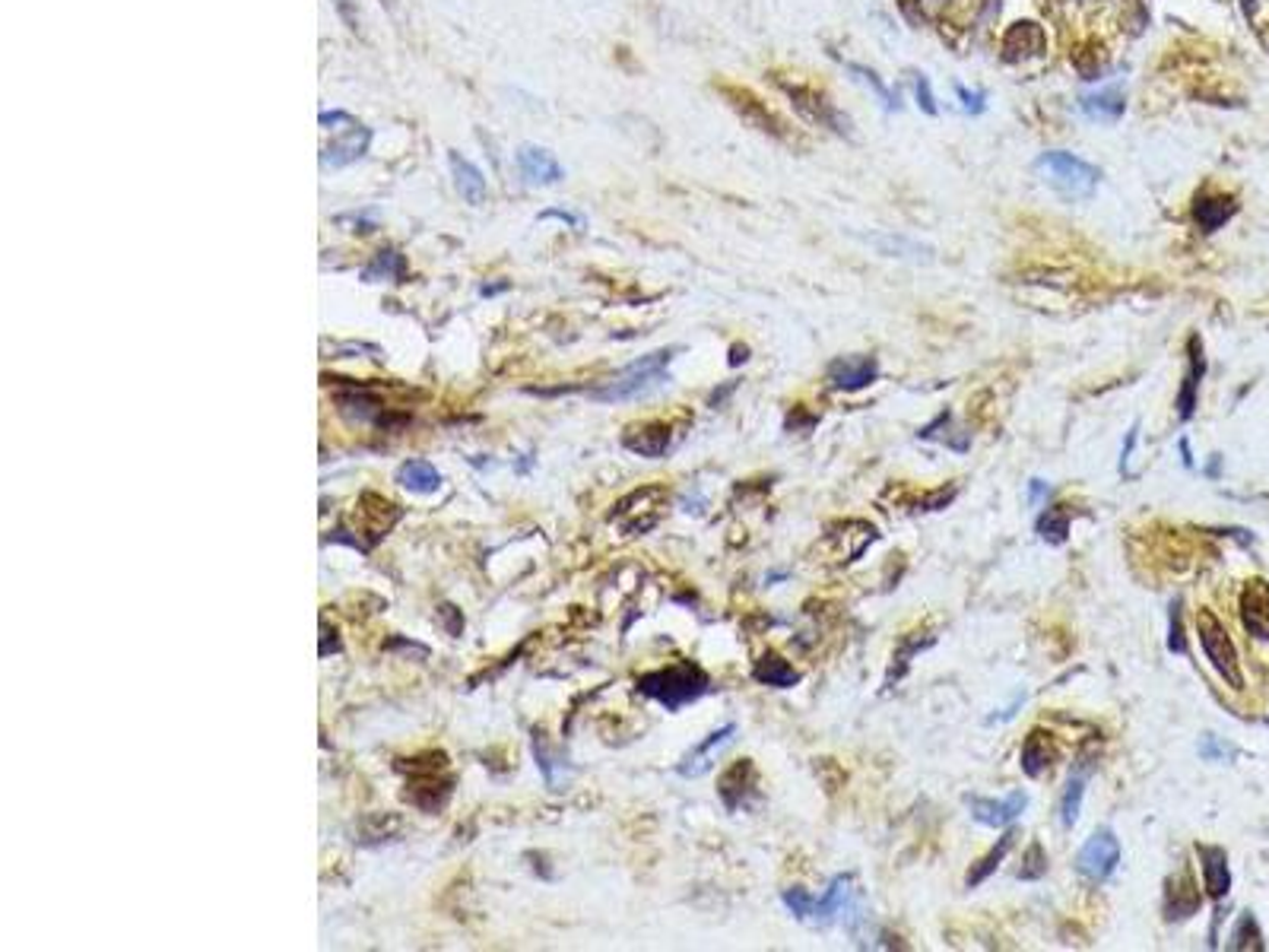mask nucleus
Returning <instances> with one entry per match:
<instances>
[{"label": "nucleus", "mask_w": 1269, "mask_h": 952, "mask_svg": "<svg viewBox=\"0 0 1269 952\" xmlns=\"http://www.w3.org/2000/svg\"><path fill=\"white\" fill-rule=\"evenodd\" d=\"M781 899H784V905H788L800 921H809L812 905H816V899H812L806 889H784Z\"/></svg>", "instance_id": "nucleus-33"}, {"label": "nucleus", "mask_w": 1269, "mask_h": 952, "mask_svg": "<svg viewBox=\"0 0 1269 952\" xmlns=\"http://www.w3.org/2000/svg\"><path fill=\"white\" fill-rule=\"evenodd\" d=\"M362 277H365L368 283H378V280L404 283V277H407V260L400 257L397 252H381V254L365 267Z\"/></svg>", "instance_id": "nucleus-29"}, {"label": "nucleus", "mask_w": 1269, "mask_h": 952, "mask_svg": "<svg viewBox=\"0 0 1269 952\" xmlns=\"http://www.w3.org/2000/svg\"><path fill=\"white\" fill-rule=\"evenodd\" d=\"M1136 438H1139V422L1130 425V432H1127V445H1124V451H1121V474H1124V476H1130V458H1133Z\"/></svg>", "instance_id": "nucleus-35"}, {"label": "nucleus", "mask_w": 1269, "mask_h": 952, "mask_svg": "<svg viewBox=\"0 0 1269 952\" xmlns=\"http://www.w3.org/2000/svg\"><path fill=\"white\" fill-rule=\"evenodd\" d=\"M1070 518H1073L1070 505H1051V508H1047V512L1038 518V533H1041V540H1047L1051 546L1067 543V536H1070Z\"/></svg>", "instance_id": "nucleus-27"}, {"label": "nucleus", "mask_w": 1269, "mask_h": 952, "mask_svg": "<svg viewBox=\"0 0 1269 952\" xmlns=\"http://www.w3.org/2000/svg\"><path fill=\"white\" fill-rule=\"evenodd\" d=\"M717 794H721L724 807L730 812L746 807L749 800L758 794V771L752 765V758H740V762L730 765L721 775V781H717Z\"/></svg>", "instance_id": "nucleus-10"}, {"label": "nucleus", "mask_w": 1269, "mask_h": 952, "mask_svg": "<svg viewBox=\"0 0 1269 952\" xmlns=\"http://www.w3.org/2000/svg\"><path fill=\"white\" fill-rule=\"evenodd\" d=\"M1199 905H1203V899H1199V889L1193 886V879L1187 873H1178L1168 879V889H1165L1168 921H1187L1199 912Z\"/></svg>", "instance_id": "nucleus-16"}, {"label": "nucleus", "mask_w": 1269, "mask_h": 952, "mask_svg": "<svg viewBox=\"0 0 1269 952\" xmlns=\"http://www.w3.org/2000/svg\"><path fill=\"white\" fill-rule=\"evenodd\" d=\"M448 162H451L454 185H458V195L470 206H479L482 200H486V178H482V172L473 162H467L461 153H451Z\"/></svg>", "instance_id": "nucleus-20"}, {"label": "nucleus", "mask_w": 1269, "mask_h": 952, "mask_svg": "<svg viewBox=\"0 0 1269 952\" xmlns=\"http://www.w3.org/2000/svg\"><path fill=\"white\" fill-rule=\"evenodd\" d=\"M1181 454H1184V464H1187V467H1193V458H1190V445H1187V438H1181Z\"/></svg>", "instance_id": "nucleus-40"}, {"label": "nucleus", "mask_w": 1269, "mask_h": 952, "mask_svg": "<svg viewBox=\"0 0 1269 952\" xmlns=\"http://www.w3.org/2000/svg\"><path fill=\"white\" fill-rule=\"evenodd\" d=\"M1088 775H1092V762H1088L1085 768H1076L1067 781V791H1064V797H1060V822H1064V829H1073L1076 819H1079Z\"/></svg>", "instance_id": "nucleus-23"}, {"label": "nucleus", "mask_w": 1269, "mask_h": 952, "mask_svg": "<svg viewBox=\"0 0 1269 952\" xmlns=\"http://www.w3.org/2000/svg\"><path fill=\"white\" fill-rule=\"evenodd\" d=\"M1199 854V867H1203V886L1209 892V899L1222 902L1232 889V867H1229V854L1219 845H1196Z\"/></svg>", "instance_id": "nucleus-12"}, {"label": "nucleus", "mask_w": 1269, "mask_h": 952, "mask_svg": "<svg viewBox=\"0 0 1269 952\" xmlns=\"http://www.w3.org/2000/svg\"><path fill=\"white\" fill-rule=\"evenodd\" d=\"M788 95L794 99V105L803 112L809 121H816L819 128H832V131H838V134H845L848 131V118L838 112V108L825 99L822 92H816V89H806V86H788Z\"/></svg>", "instance_id": "nucleus-11"}, {"label": "nucleus", "mask_w": 1269, "mask_h": 952, "mask_svg": "<svg viewBox=\"0 0 1269 952\" xmlns=\"http://www.w3.org/2000/svg\"><path fill=\"white\" fill-rule=\"evenodd\" d=\"M917 438L920 441H940V445H946L949 451H956V454H965L971 448V432H965L962 425L956 422V413L952 410H940L936 417L923 425V429H917Z\"/></svg>", "instance_id": "nucleus-14"}, {"label": "nucleus", "mask_w": 1269, "mask_h": 952, "mask_svg": "<svg viewBox=\"0 0 1269 952\" xmlns=\"http://www.w3.org/2000/svg\"><path fill=\"white\" fill-rule=\"evenodd\" d=\"M1235 200L1232 197H1203V200H1196V210H1193V216H1196V223L1203 226L1206 232H1212V229H1219V226H1225L1229 219L1235 216Z\"/></svg>", "instance_id": "nucleus-26"}, {"label": "nucleus", "mask_w": 1269, "mask_h": 952, "mask_svg": "<svg viewBox=\"0 0 1269 952\" xmlns=\"http://www.w3.org/2000/svg\"><path fill=\"white\" fill-rule=\"evenodd\" d=\"M752 676H755V683L775 686V689H791L800 683V673L778 651H765L762 657H758L755 667H752Z\"/></svg>", "instance_id": "nucleus-21"}, {"label": "nucleus", "mask_w": 1269, "mask_h": 952, "mask_svg": "<svg viewBox=\"0 0 1269 952\" xmlns=\"http://www.w3.org/2000/svg\"><path fill=\"white\" fill-rule=\"evenodd\" d=\"M1232 949H1238V952H1247V949L1260 952L1263 949L1260 924H1257V918H1253L1250 912H1244V915L1238 918L1235 930H1232Z\"/></svg>", "instance_id": "nucleus-31"}, {"label": "nucleus", "mask_w": 1269, "mask_h": 952, "mask_svg": "<svg viewBox=\"0 0 1269 952\" xmlns=\"http://www.w3.org/2000/svg\"><path fill=\"white\" fill-rule=\"evenodd\" d=\"M708 689H711V680L698 664H673L638 676V693L660 701L667 711H680L689 701H698Z\"/></svg>", "instance_id": "nucleus-2"}, {"label": "nucleus", "mask_w": 1269, "mask_h": 952, "mask_svg": "<svg viewBox=\"0 0 1269 952\" xmlns=\"http://www.w3.org/2000/svg\"><path fill=\"white\" fill-rule=\"evenodd\" d=\"M1044 873H1047V854L1041 848V841H1031L1028 851H1025V858H1022V867H1019V879L1034 882V879H1041Z\"/></svg>", "instance_id": "nucleus-32"}, {"label": "nucleus", "mask_w": 1269, "mask_h": 952, "mask_svg": "<svg viewBox=\"0 0 1269 952\" xmlns=\"http://www.w3.org/2000/svg\"><path fill=\"white\" fill-rule=\"evenodd\" d=\"M1187 356H1190V368H1187V375H1184V384H1181V394H1178V417L1187 422V420H1193V413H1196V394H1199V381H1203V375H1206V359H1203V343H1199V337H1190V343H1187Z\"/></svg>", "instance_id": "nucleus-17"}, {"label": "nucleus", "mask_w": 1269, "mask_h": 952, "mask_svg": "<svg viewBox=\"0 0 1269 952\" xmlns=\"http://www.w3.org/2000/svg\"><path fill=\"white\" fill-rule=\"evenodd\" d=\"M1038 175L1044 178L1047 188H1054L1057 195L1067 197V200L1092 197L1095 188H1098V178H1101V172L1095 169L1092 162H1085V159L1073 156V153H1060V149H1054V153H1044L1038 159Z\"/></svg>", "instance_id": "nucleus-3"}, {"label": "nucleus", "mask_w": 1269, "mask_h": 952, "mask_svg": "<svg viewBox=\"0 0 1269 952\" xmlns=\"http://www.w3.org/2000/svg\"><path fill=\"white\" fill-rule=\"evenodd\" d=\"M1016 838H1019V835H1016V829L1003 832V835H1000V841H997V845H993V848H990V851H987L984 858L977 861V864H971V870H968V876H965V882H968L971 889H974V886H981V882H984V879H987V876H990L993 870H997V867H1000L1003 861H1006V854L1013 851Z\"/></svg>", "instance_id": "nucleus-24"}, {"label": "nucleus", "mask_w": 1269, "mask_h": 952, "mask_svg": "<svg viewBox=\"0 0 1269 952\" xmlns=\"http://www.w3.org/2000/svg\"><path fill=\"white\" fill-rule=\"evenodd\" d=\"M740 363H746V347L734 350V356H730V365H740Z\"/></svg>", "instance_id": "nucleus-41"}, {"label": "nucleus", "mask_w": 1269, "mask_h": 952, "mask_svg": "<svg viewBox=\"0 0 1269 952\" xmlns=\"http://www.w3.org/2000/svg\"><path fill=\"white\" fill-rule=\"evenodd\" d=\"M1168 651L1184 654L1187 651V642H1184V626H1181V600L1171 603V635H1168Z\"/></svg>", "instance_id": "nucleus-34"}, {"label": "nucleus", "mask_w": 1269, "mask_h": 952, "mask_svg": "<svg viewBox=\"0 0 1269 952\" xmlns=\"http://www.w3.org/2000/svg\"><path fill=\"white\" fill-rule=\"evenodd\" d=\"M1196 635H1199V644H1203V651L1209 657V664L1216 667L1222 680L1232 689H1244V673H1241V664H1238V647L1232 642L1229 629L1222 626V619L1212 610H1199L1196 613Z\"/></svg>", "instance_id": "nucleus-4"}, {"label": "nucleus", "mask_w": 1269, "mask_h": 952, "mask_svg": "<svg viewBox=\"0 0 1269 952\" xmlns=\"http://www.w3.org/2000/svg\"><path fill=\"white\" fill-rule=\"evenodd\" d=\"M848 895H851V876H835L829 882V889H825L822 899H816V905H812L809 921H822L825 924V921L838 918L841 912H845Z\"/></svg>", "instance_id": "nucleus-25"}, {"label": "nucleus", "mask_w": 1269, "mask_h": 952, "mask_svg": "<svg viewBox=\"0 0 1269 952\" xmlns=\"http://www.w3.org/2000/svg\"><path fill=\"white\" fill-rule=\"evenodd\" d=\"M1082 108L1098 121H1117L1124 115V92L1121 89H1101L1095 95H1085Z\"/></svg>", "instance_id": "nucleus-28"}, {"label": "nucleus", "mask_w": 1269, "mask_h": 952, "mask_svg": "<svg viewBox=\"0 0 1269 952\" xmlns=\"http://www.w3.org/2000/svg\"><path fill=\"white\" fill-rule=\"evenodd\" d=\"M549 216L562 219V223H572V226H578V219H575L572 213H565V210H546V213H543V219H549Z\"/></svg>", "instance_id": "nucleus-39"}, {"label": "nucleus", "mask_w": 1269, "mask_h": 952, "mask_svg": "<svg viewBox=\"0 0 1269 952\" xmlns=\"http://www.w3.org/2000/svg\"><path fill=\"white\" fill-rule=\"evenodd\" d=\"M397 482L404 489L416 492V495H432L441 486V474L435 471L429 461H407V464H400Z\"/></svg>", "instance_id": "nucleus-22"}, {"label": "nucleus", "mask_w": 1269, "mask_h": 952, "mask_svg": "<svg viewBox=\"0 0 1269 952\" xmlns=\"http://www.w3.org/2000/svg\"><path fill=\"white\" fill-rule=\"evenodd\" d=\"M933 642H936V635H927V639H905V642L899 644V651H895V664H892V670H889V676H886V686L899 683L902 676L908 673V667H911V657H914V654H920L923 647H930Z\"/></svg>", "instance_id": "nucleus-30"}, {"label": "nucleus", "mask_w": 1269, "mask_h": 952, "mask_svg": "<svg viewBox=\"0 0 1269 952\" xmlns=\"http://www.w3.org/2000/svg\"><path fill=\"white\" fill-rule=\"evenodd\" d=\"M734 734H737V724H724L721 730H714V734H711L705 743H698V747L683 758L680 775H683V778H698L701 771L708 768L711 756H714L717 750H721V747H727V743L734 740Z\"/></svg>", "instance_id": "nucleus-19"}, {"label": "nucleus", "mask_w": 1269, "mask_h": 952, "mask_svg": "<svg viewBox=\"0 0 1269 952\" xmlns=\"http://www.w3.org/2000/svg\"><path fill=\"white\" fill-rule=\"evenodd\" d=\"M623 445L634 454H641V458H660V454H667L673 445V429L670 425H660V422L638 425V429H629L623 435Z\"/></svg>", "instance_id": "nucleus-18"}, {"label": "nucleus", "mask_w": 1269, "mask_h": 952, "mask_svg": "<svg viewBox=\"0 0 1269 952\" xmlns=\"http://www.w3.org/2000/svg\"><path fill=\"white\" fill-rule=\"evenodd\" d=\"M321 124H324V131H334V140H330L321 149V162L324 165H334V169H340V165H350V162L365 156V149L371 143V131L362 128V124H359L356 118L343 115V112H324Z\"/></svg>", "instance_id": "nucleus-5"}, {"label": "nucleus", "mask_w": 1269, "mask_h": 952, "mask_svg": "<svg viewBox=\"0 0 1269 952\" xmlns=\"http://www.w3.org/2000/svg\"><path fill=\"white\" fill-rule=\"evenodd\" d=\"M1121 864V841L1111 829H1098L1076 854V873L1088 882H1105Z\"/></svg>", "instance_id": "nucleus-6"}, {"label": "nucleus", "mask_w": 1269, "mask_h": 952, "mask_svg": "<svg viewBox=\"0 0 1269 952\" xmlns=\"http://www.w3.org/2000/svg\"><path fill=\"white\" fill-rule=\"evenodd\" d=\"M965 804H968L971 816L981 822V825H990V829H1003V825H1010V822H1016L1019 816H1022V810L1028 807V797L1022 791H1013V794H1006L1003 800L965 797Z\"/></svg>", "instance_id": "nucleus-9"}, {"label": "nucleus", "mask_w": 1269, "mask_h": 952, "mask_svg": "<svg viewBox=\"0 0 1269 952\" xmlns=\"http://www.w3.org/2000/svg\"><path fill=\"white\" fill-rule=\"evenodd\" d=\"M1199 756L1203 758H1225V756H1232V750L1229 747H1222V743L1216 740V737H1203V743H1199Z\"/></svg>", "instance_id": "nucleus-36"}, {"label": "nucleus", "mask_w": 1269, "mask_h": 952, "mask_svg": "<svg viewBox=\"0 0 1269 952\" xmlns=\"http://www.w3.org/2000/svg\"><path fill=\"white\" fill-rule=\"evenodd\" d=\"M1054 762H1057V747H1054L1051 734H1044V730H1031L1022 743V753H1019V765H1022V771L1028 778H1041L1054 768Z\"/></svg>", "instance_id": "nucleus-15"}, {"label": "nucleus", "mask_w": 1269, "mask_h": 952, "mask_svg": "<svg viewBox=\"0 0 1269 952\" xmlns=\"http://www.w3.org/2000/svg\"><path fill=\"white\" fill-rule=\"evenodd\" d=\"M518 169H521V175L527 178L530 185H556V182H562V165L553 159V153L549 149H543V146H530V143H524L521 149H518Z\"/></svg>", "instance_id": "nucleus-13"}, {"label": "nucleus", "mask_w": 1269, "mask_h": 952, "mask_svg": "<svg viewBox=\"0 0 1269 952\" xmlns=\"http://www.w3.org/2000/svg\"><path fill=\"white\" fill-rule=\"evenodd\" d=\"M1241 623L1253 635V639L1269 642V582L1263 578H1250L1238 597Z\"/></svg>", "instance_id": "nucleus-8"}, {"label": "nucleus", "mask_w": 1269, "mask_h": 952, "mask_svg": "<svg viewBox=\"0 0 1269 952\" xmlns=\"http://www.w3.org/2000/svg\"><path fill=\"white\" fill-rule=\"evenodd\" d=\"M851 71H854V74H860V80H863V83H870V86H873V89H876V92L882 95V99H886V105H889V108L895 105L892 92H889L886 86H882V83L876 80V74H873V71H863V67H854V64H851Z\"/></svg>", "instance_id": "nucleus-37"}, {"label": "nucleus", "mask_w": 1269, "mask_h": 952, "mask_svg": "<svg viewBox=\"0 0 1269 952\" xmlns=\"http://www.w3.org/2000/svg\"><path fill=\"white\" fill-rule=\"evenodd\" d=\"M1047 495H1051V482H1044V479H1031L1028 482V502L1031 505H1041Z\"/></svg>", "instance_id": "nucleus-38"}, {"label": "nucleus", "mask_w": 1269, "mask_h": 952, "mask_svg": "<svg viewBox=\"0 0 1269 952\" xmlns=\"http://www.w3.org/2000/svg\"><path fill=\"white\" fill-rule=\"evenodd\" d=\"M673 353H676V350H657V353H647V356H641V359H638V363L626 365L613 381L600 384V388H590L587 394L594 397V400H600V404H626V400L647 397V394L657 391L660 384H664V381L670 378V375H667V368H670Z\"/></svg>", "instance_id": "nucleus-1"}, {"label": "nucleus", "mask_w": 1269, "mask_h": 952, "mask_svg": "<svg viewBox=\"0 0 1269 952\" xmlns=\"http://www.w3.org/2000/svg\"><path fill=\"white\" fill-rule=\"evenodd\" d=\"M825 378H829L832 391L854 394V391H863L866 384H873L879 378V363L873 356H841L829 365Z\"/></svg>", "instance_id": "nucleus-7"}]
</instances>
